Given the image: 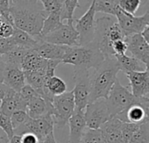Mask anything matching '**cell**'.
Masks as SVG:
<instances>
[{"instance_id": "d4e9b609", "label": "cell", "mask_w": 149, "mask_h": 143, "mask_svg": "<svg viewBox=\"0 0 149 143\" xmlns=\"http://www.w3.org/2000/svg\"><path fill=\"white\" fill-rule=\"evenodd\" d=\"M30 49H26L21 46L16 45L10 52L6 53L5 55H3V59L4 62V65L7 66H14L21 69V62L25 55V53Z\"/></svg>"}, {"instance_id": "f6af8a7d", "label": "cell", "mask_w": 149, "mask_h": 143, "mask_svg": "<svg viewBox=\"0 0 149 143\" xmlns=\"http://www.w3.org/2000/svg\"><path fill=\"white\" fill-rule=\"evenodd\" d=\"M4 67H5V65H4L3 57L2 55H0V82L2 83H3V74Z\"/></svg>"}, {"instance_id": "e0dca14e", "label": "cell", "mask_w": 149, "mask_h": 143, "mask_svg": "<svg viewBox=\"0 0 149 143\" xmlns=\"http://www.w3.org/2000/svg\"><path fill=\"white\" fill-rule=\"evenodd\" d=\"M148 113L149 108L143 107L141 104H134L122 113L116 115L115 118L122 122L140 125L148 121Z\"/></svg>"}, {"instance_id": "d590c367", "label": "cell", "mask_w": 149, "mask_h": 143, "mask_svg": "<svg viewBox=\"0 0 149 143\" xmlns=\"http://www.w3.org/2000/svg\"><path fill=\"white\" fill-rule=\"evenodd\" d=\"M0 128L6 134L8 140H10L14 135V129L10 117L0 114Z\"/></svg>"}, {"instance_id": "7c38bea8", "label": "cell", "mask_w": 149, "mask_h": 143, "mask_svg": "<svg viewBox=\"0 0 149 143\" xmlns=\"http://www.w3.org/2000/svg\"><path fill=\"white\" fill-rule=\"evenodd\" d=\"M95 13L94 1H93L88 10L80 18H74V28L79 33V46L87 45L93 40L95 31Z\"/></svg>"}, {"instance_id": "603a6c76", "label": "cell", "mask_w": 149, "mask_h": 143, "mask_svg": "<svg viewBox=\"0 0 149 143\" xmlns=\"http://www.w3.org/2000/svg\"><path fill=\"white\" fill-rule=\"evenodd\" d=\"M114 58L118 62L120 71H122L125 73L134 72H144L146 70H148V66H145L142 62L133 57H129L127 55H120L114 56Z\"/></svg>"}, {"instance_id": "ac0fdd59", "label": "cell", "mask_w": 149, "mask_h": 143, "mask_svg": "<svg viewBox=\"0 0 149 143\" xmlns=\"http://www.w3.org/2000/svg\"><path fill=\"white\" fill-rule=\"evenodd\" d=\"M69 125V140L68 143H79L83 134L87 128L84 111L74 110L72 115L68 121Z\"/></svg>"}, {"instance_id": "83f0119b", "label": "cell", "mask_w": 149, "mask_h": 143, "mask_svg": "<svg viewBox=\"0 0 149 143\" xmlns=\"http://www.w3.org/2000/svg\"><path fill=\"white\" fill-rule=\"evenodd\" d=\"M119 7V1L113 0H95L94 9L95 12H103L109 16H115L116 10Z\"/></svg>"}, {"instance_id": "60d3db41", "label": "cell", "mask_w": 149, "mask_h": 143, "mask_svg": "<svg viewBox=\"0 0 149 143\" xmlns=\"http://www.w3.org/2000/svg\"><path fill=\"white\" fill-rule=\"evenodd\" d=\"M19 93H20V95L26 100V102H27L28 100H30L31 99L34 98V97H38V96H39V95L36 93V91H35L31 86H30L27 85V84H25V85L22 87V89L20 90ZM39 97H40V96H39Z\"/></svg>"}, {"instance_id": "7402d4cb", "label": "cell", "mask_w": 149, "mask_h": 143, "mask_svg": "<svg viewBox=\"0 0 149 143\" xmlns=\"http://www.w3.org/2000/svg\"><path fill=\"white\" fill-rule=\"evenodd\" d=\"M48 60L40 57L35 50L30 49L24 56L21 62V70L23 72L37 71L40 69H45Z\"/></svg>"}, {"instance_id": "4316f807", "label": "cell", "mask_w": 149, "mask_h": 143, "mask_svg": "<svg viewBox=\"0 0 149 143\" xmlns=\"http://www.w3.org/2000/svg\"><path fill=\"white\" fill-rule=\"evenodd\" d=\"M45 88L49 91V93L53 97L59 96L66 93V90H67L65 82L62 79L55 75L52 77L51 79H49L48 80H46L45 82Z\"/></svg>"}, {"instance_id": "2e32d148", "label": "cell", "mask_w": 149, "mask_h": 143, "mask_svg": "<svg viewBox=\"0 0 149 143\" xmlns=\"http://www.w3.org/2000/svg\"><path fill=\"white\" fill-rule=\"evenodd\" d=\"M36 38L38 39V45L34 50L40 57H42L46 60L61 61L69 47V46L58 45L47 43L40 40L38 38Z\"/></svg>"}, {"instance_id": "d6a6232c", "label": "cell", "mask_w": 149, "mask_h": 143, "mask_svg": "<svg viewBox=\"0 0 149 143\" xmlns=\"http://www.w3.org/2000/svg\"><path fill=\"white\" fill-rule=\"evenodd\" d=\"M141 4V0H120L119 1L120 8L131 15H134V13L137 11Z\"/></svg>"}, {"instance_id": "4dcf8cb0", "label": "cell", "mask_w": 149, "mask_h": 143, "mask_svg": "<svg viewBox=\"0 0 149 143\" xmlns=\"http://www.w3.org/2000/svg\"><path fill=\"white\" fill-rule=\"evenodd\" d=\"M79 143H104L100 129L86 128Z\"/></svg>"}, {"instance_id": "cb8c5ba5", "label": "cell", "mask_w": 149, "mask_h": 143, "mask_svg": "<svg viewBox=\"0 0 149 143\" xmlns=\"http://www.w3.org/2000/svg\"><path fill=\"white\" fill-rule=\"evenodd\" d=\"M10 38L16 45L21 46L26 49L34 50L38 45V39L36 38L31 37L25 31H21L16 27H14L13 33Z\"/></svg>"}, {"instance_id": "9c48e42d", "label": "cell", "mask_w": 149, "mask_h": 143, "mask_svg": "<svg viewBox=\"0 0 149 143\" xmlns=\"http://www.w3.org/2000/svg\"><path fill=\"white\" fill-rule=\"evenodd\" d=\"M74 23H66L62 24L57 29L52 32L43 36L37 37L40 40L69 47L79 46V33L74 28Z\"/></svg>"}, {"instance_id": "4fadbf2b", "label": "cell", "mask_w": 149, "mask_h": 143, "mask_svg": "<svg viewBox=\"0 0 149 143\" xmlns=\"http://www.w3.org/2000/svg\"><path fill=\"white\" fill-rule=\"evenodd\" d=\"M127 46V51L132 53V57L148 66L149 44L141 34H134L126 37L124 39Z\"/></svg>"}, {"instance_id": "836d02e7", "label": "cell", "mask_w": 149, "mask_h": 143, "mask_svg": "<svg viewBox=\"0 0 149 143\" xmlns=\"http://www.w3.org/2000/svg\"><path fill=\"white\" fill-rule=\"evenodd\" d=\"M138 127H139L138 124L122 122V124H121V135H122L123 142L128 143L131 137L134 134V132L137 130Z\"/></svg>"}, {"instance_id": "3957f363", "label": "cell", "mask_w": 149, "mask_h": 143, "mask_svg": "<svg viewBox=\"0 0 149 143\" xmlns=\"http://www.w3.org/2000/svg\"><path fill=\"white\" fill-rule=\"evenodd\" d=\"M105 59L101 52L92 43L85 46L68 47L61 63L71 64L75 69L97 68Z\"/></svg>"}, {"instance_id": "5b68a950", "label": "cell", "mask_w": 149, "mask_h": 143, "mask_svg": "<svg viewBox=\"0 0 149 143\" xmlns=\"http://www.w3.org/2000/svg\"><path fill=\"white\" fill-rule=\"evenodd\" d=\"M52 105V118L54 127L63 128L68 124V121L75 110L72 92H66L59 96H55Z\"/></svg>"}, {"instance_id": "ee69618b", "label": "cell", "mask_w": 149, "mask_h": 143, "mask_svg": "<svg viewBox=\"0 0 149 143\" xmlns=\"http://www.w3.org/2000/svg\"><path fill=\"white\" fill-rule=\"evenodd\" d=\"M40 143H57L56 140H55V137H54V133H51L49 134L43 141H41Z\"/></svg>"}, {"instance_id": "f546056e", "label": "cell", "mask_w": 149, "mask_h": 143, "mask_svg": "<svg viewBox=\"0 0 149 143\" xmlns=\"http://www.w3.org/2000/svg\"><path fill=\"white\" fill-rule=\"evenodd\" d=\"M80 7L77 0H65L64 1V8L61 14V21L66 20L67 23L74 22V11L77 8Z\"/></svg>"}, {"instance_id": "8992f818", "label": "cell", "mask_w": 149, "mask_h": 143, "mask_svg": "<svg viewBox=\"0 0 149 143\" xmlns=\"http://www.w3.org/2000/svg\"><path fill=\"white\" fill-rule=\"evenodd\" d=\"M115 22L116 19L113 17L107 15L99 17L95 21V31L92 44L101 52L105 59L114 57L112 48L113 43L109 38V31Z\"/></svg>"}, {"instance_id": "d6986e66", "label": "cell", "mask_w": 149, "mask_h": 143, "mask_svg": "<svg viewBox=\"0 0 149 143\" xmlns=\"http://www.w3.org/2000/svg\"><path fill=\"white\" fill-rule=\"evenodd\" d=\"M122 121L115 117L111 118L100 128L104 143H124L121 135Z\"/></svg>"}, {"instance_id": "7a4b0ae2", "label": "cell", "mask_w": 149, "mask_h": 143, "mask_svg": "<svg viewBox=\"0 0 149 143\" xmlns=\"http://www.w3.org/2000/svg\"><path fill=\"white\" fill-rule=\"evenodd\" d=\"M119 72L120 67L118 62L113 57L105 59L104 61L94 69L93 73H90L91 94L89 103L99 99L107 98L112 87L118 80L117 74Z\"/></svg>"}, {"instance_id": "7bdbcfd3", "label": "cell", "mask_w": 149, "mask_h": 143, "mask_svg": "<svg viewBox=\"0 0 149 143\" xmlns=\"http://www.w3.org/2000/svg\"><path fill=\"white\" fill-rule=\"evenodd\" d=\"M9 90H10V88L8 86H6L3 83L0 82V103L2 102V100L4 99V97L8 93Z\"/></svg>"}, {"instance_id": "bcb514c9", "label": "cell", "mask_w": 149, "mask_h": 143, "mask_svg": "<svg viewBox=\"0 0 149 143\" xmlns=\"http://www.w3.org/2000/svg\"><path fill=\"white\" fill-rule=\"evenodd\" d=\"M141 35L143 37V38L149 43V26H147L144 30H143V31L141 33Z\"/></svg>"}, {"instance_id": "9a60e30c", "label": "cell", "mask_w": 149, "mask_h": 143, "mask_svg": "<svg viewBox=\"0 0 149 143\" xmlns=\"http://www.w3.org/2000/svg\"><path fill=\"white\" fill-rule=\"evenodd\" d=\"M26 100L20 95L10 88L8 93L0 103V114L10 117L13 112L17 110H26Z\"/></svg>"}, {"instance_id": "f1b7e54d", "label": "cell", "mask_w": 149, "mask_h": 143, "mask_svg": "<svg viewBox=\"0 0 149 143\" xmlns=\"http://www.w3.org/2000/svg\"><path fill=\"white\" fill-rule=\"evenodd\" d=\"M128 143H149L148 121L139 125Z\"/></svg>"}, {"instance_id": "6da1fadb", "label": "cell", "mask_w": 149, "mask_h": 143, "mask_svg": "<svg viewBox=\"0 0 149 143\" xmlns=\"http://www.w3.org/2000/svg\"><path fill=\"white\" fill-rule=\"evenodd\" d=\"M10 13L14 27L31 37L39 36L46 17L40 1H10Z\"/></svg>"}, {"instance_id": "7dc6e473", "label": "cell", "mask_w": 149, "mask_h": 143, "mask_svg": "<svg viewBox=\"0 0 149 143\" xmlns=\"http://www.w3.org/2000/svg\"><path fill=\"white\" fill-rule=\"evenodd\" d=\"M9 143H21V135H13L10 140H9Z\"/></svg>"}, {"instance_id": "8fae6325", "label": "cell", "mask_w": 149, "mask_h": 143, "mask_svg": "<svg viewBox=\"0 0 149 143\" xmlns=\"http://www.w3.org/2000/svg\"><path fill=\"white\" fill-rule=\"evenodd\" d=\"M84 112L87 128L100 129L103 124L111 119L106 99H99L89 103Z\"/></svg>"}, {"instance_id": "ba28073f", "label": "cell", "mask_w": 149, "mask_h": 143, "mask_svg": "<svg viewBox=\"0 0 149 143\" xmlns=\"http://www.w3.org/2000/svg\"><path fill=\"white\" fill-rule=\"evenodd\" d=\"M114 17H116V21L125 37L134 34H141L147 26H149V10L143 16L135 17L134 15L124 11L119 6Z\"/></svg>"}, {"instance_id": "52a82bcc", "label": "cell", "mask_w": 149, "mask_h": 143, "mask_svg": "<svg viewBox=\"0 0 149 143\" xmlns=\"http://www.w3.org/2000/svg\"><path fill=\"white\" fill-rule=\"evenodd\" d=\"M74 88L72 91L74 97L75 110L84 111L89 103L91 94L90 72L85 69H75L73 73Z\"/></svg>"}, {"instance_id": "b9f144b4", "label": "cell", "mask_w": 149, "mask_h": 143, "mask_svg": "<svg viewBox=\"0 0 149 143\" xmlns=\"http://www.w3.org/2000/svg\"><path fill=\"white\" fill-rule=\"evenodd\" d=\"M21 143H39V140L34 135L28 133L21 135Z\"/></svg>"}, {"instance_id": "f35d334b", "label": "cell", "mask_w": 149, "mask_h": 143, "mask_svg": "<svg viewBox=\"0 0 149 143\" xmlns=\"http://www.w3.org/2000/svg\"><path fill=\"white\" fill-rule=\"evenodd\" d=\"M0 16H2L11 25H13L12 19H11L10 13V1L9 0H0Z\"/></svg>"}, {"instance_id": "ffe728a7", "label": "cell", "mask_w": 149, "mask_h": 143, "mask_svg": "<svg viewBox=\"0 0 149 143\" xmlns=\"http://www.w3.org/2000/svg\"><path fill=\"white\" fill-rule=\"evenodd\" d=\"M3 83L16 93H19L25 85L24 73L20 68L5 66L3 74Z\"/></svg>"}, {"instance_id": "5bb4252c", "label": "cell", "mask_w": 149, "mask_h": 143, "mask_svg": "<svg viewBox=\"0 0 149 143\" xmlns=\"http://www.w3.org/2000/svg\"><path fill=\"white\" fill-rule=\"evenodd\" d=\"M129 80L131 93L136 98L149 97V72H134L126 73Z\"/></svg>"}, {"instance_id": "277c9868", "label": "cell", "mask_w": 149, "mask_h": 143, "mask_svg": "<svg viewBox=\"0 0 149 143\" xmlns=\"http://www.w3.org/2000/svg\"><path fill=\"white\" fill-rule=\"evenodd\" d=\"M106 101L111 118L115 117L134 104H141L143 107L149 108V97H134L127 86H124L120 83L119 80L114 83L107 98L106 99Z\"/></svg>"}, {"instance_id": "8d00e7d4", "label": "cell", "mask_w": 149, "mask_h": 143, "mask_svg": "<svg viewBox=\"0 0 149 143\" xmlns=\"http://www.w3.org/2000/svg\"><path fill=\"white\" fill-rule=\"evenodd\" d=\"M13 30L14 26L0 16V38H10Z\"/></svg>"}, {"instance_id": "1f68e13d", "label": "cell", "mask_w": 149, "mask_h": 143, "mask_svg": "<svg viewBox=\"0 0 149 143\" xmlns=\"http://www.w3.org/2000/svg\"><path fill=\"white\" fill-rule=\"evenodd\" d=\"M40 3L46 17L53 11H62L64 8V1L61 0H41Z\"/></svg>"}, {"instance_id": "e575fe53", "label": "cell", "mask_w": 149, "mask_h": 143, "mask_svg": "<svg viewBox=\"0 0 149 143\" xmlns=\"http://www.w3.org/2000/svg\"><path fill=\"white\" fill-rule=\"evenodd\" d=\"M29 118L30 117L28 116V114H26L25 111L17 110V111L13 112L12 114L10 117L12 127H13V129H16L17 128H18L19 126L24 124Z\"/></svg>"}, {"instance_id": "74e56055", "label": "cell", "mask_w": 149, "mask_h": 143, "mask_svg": "<svg viewBox=\"0 0 149 143\" xmlns=\"http://www.w3.org/2000/svg\"><path fill=\"white\" fill-rule=\"evenodd\" d=\"M15 46L16 45L11 38H0V55H5Z\"/></svg>"}, {"instance_id": "30bf717a", "label": "cell", "mask_w": 149, "mask_h": 143, "mask_svg": "<svg viewBox=\"0 0 149 143\" xmlns=\"http://www.w3.org/2000/svg\"><path fill=\"white\" fill-rule=\"evenodd\" d=\"M54 130V124L51 115H46L40 119L29 118L24 124L14 129V135H23L24 134H32L38 137L39 143L49 134Z\"/></svg>"}, {"instance_id": "ab89813d", "label": "cell", "mask_w": 149, "mask_h": 143, "mask_svg": "<svg viewBox=\"0 0 149 143\" xmlns=\"http://www.w3.org/2000/svg\"><path fill=\"white\" fill-rule=\"evenodd\" d=\"M112 48L114 52V56L126 55L127 52V46L124 40H118L113 42L112 45Z\"/></svg>"}, {"instance_id": "484cf974", "label": "cell", "mask_w": 149, "mask_h": 143, "mask_svg": "<svg viewBox=\"0 0 149 143\" xmlns=\"http://www.w3.org/2000/svg\"><path fill=\"white\" fill-rule=\"evenodd\" d=\"M61 14L62 11H53L48 14L44 20L42 30L38 37H43L57 29L59 25H61L63 24L61 21Z\"/></svg>"}, {"instance_id": "44dd1931", "label": "cell", "mask_w": 149, "mask_h": 143, "mask_svg": "<svg viewBox=\"0 0 149 143\" xmlns=\"http://www.w3.org/2000/svg\"><path fill=\"white\" fill-rule=\"evenodd\" d=\"M52 105L50 102H45L41 97H34L27 101L26 114L31 119H40L46 115L52 116Z\"/></svg>"}]
</instances>
